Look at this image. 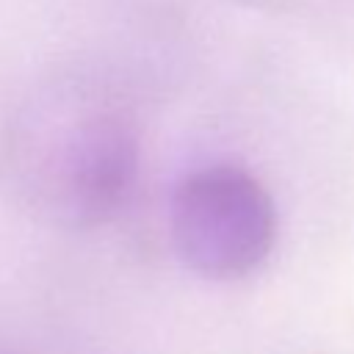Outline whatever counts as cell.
Listing matches in <instances>:
<instances>
[{"label": "cell", "mask_w": 354, "mask_h": 354, "mask_svg": "<svg viewBox=\"0 0 354 354\" xmlns=\"http://www.w3.org/2000/svg\"><path fill=\"white\" fill-rule=\"evenodd\" d=\"M171 230L183 260L205 277L252 271L274 241V205L241 169L210 166L185 177L171 202Z\"/></svg>", "instance_id": "1"}, {"label": "cell", "mask_w": 354, "mask_h": 354, "mask_svg": "<svg viewBox=\"0 0 354 354\" xmlns=\"http://www.w3.org/2000/svg\"><path fill=\"white\" fill-rule=\"evenodd\" d=\"M133 144L116 127H94L72 155V191L88 210L108 207L133 171Z\"/></svg>", "instance_id": "2"}]
</instances>
